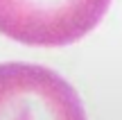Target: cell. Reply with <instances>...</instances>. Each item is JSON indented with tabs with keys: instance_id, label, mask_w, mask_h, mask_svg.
I'll list each match as a JSON object with an SVG mask.
<instances>
[{
	"instance_id": "cell-1",
	"label": "cell",
	"mask_w": 122,
	"mask_h": 120,
	"mask_svg": "<svg viewBox=\"0 0 122 120\" xmlns=\"http://www.w3.org/2000/svg\"><path fill=\"white\" fill-rule=\"evenodd\" d=\"M111 0H0V34L25 45H70L100 25Z\"/></svg>"
},
{
	"instance_id": "cell-2",
	"label": "cell",
	"mask_w": 122,
	"mask_h": 120,
	"mask_svg": "<svg viewBox=\"0 0 122 120\" xmlns=\"http://www.w3.org/2000/svg\"><path fill=\"white\" fill-rule=\"evenodd\" d=\"M0 120H86L77 91L45 66L0 63Z\"/></svg>"
}]
</instances>
